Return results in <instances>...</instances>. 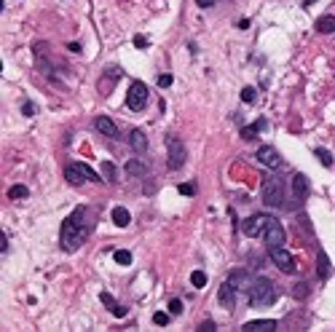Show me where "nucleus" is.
<instances>
[{
    "label": "nucleus",
    "instance_id": "f257e3e1",
    "mask_svg": "<svg viewBox=\"0 0 335 332\" xmlns=\"http://www.w3.org/2000/svg\"><path fill=\"white\" fill-rule=\"evenodd\" d=\"M94 217L96 212L89 207H75L70 214L65 217L62 222V231H59V244L65 252H75L81 249V244L89 238V233L94 231Z\"/></svg>",
    "mask_w": 335,
    "mask_h": 332
},
{
    "label": "nucleus",
    "instance_id": "f03ea898",
    "mask_svg": "<svg viewBox=\"0 0 335 332\" xmlns=\"http://www.w3.org/2000/svg\"><path fill=\"white\" fill-rule=\"evenodd\" d=\"M276 297H279V289H276V284L271 282V279L265 276H258L252 284V289H249V303H252L255 308H268L276 303Z\"/></svg>",
    "mask_w": 335,
    "mask_h": 332
},
{
    "label": "nucleus",
    "instance_id": "7ed1b4c3",
    "mask_svg": "<svg viewBox=\"0 0 335 332\" xmlns=\"http://www.w3.org/2000/svg\"><path fill=\"white\" fill-rule=\"evenodd\" d=\"M260 196H263V204H268V207H282L285 204V185H282L279 177H274V174L263 177Z\"/></svg>",
    "mask_w": 335,
    "mask_h": 332
},
{
    "label": "nucleus",
    "instance_id": "20e7f679",
    "mask_svg": "<svg viewBox=\"0 0 335 332\" xmlns=\"http://www.w3.org/2000/svg\"><path fill=\"white\" fill-rule=\"evenodd\" d=\"M167 153H169V158H167V166H169V169H172V171L183 169V166H185V158H188V150H185L183 140H177L174 134H169V137H167Z\"/></svg>",
    "mask_w": 335,
    "mask_h": 332
},
{
    "label": "nucleus",
    "instance_id": "39448f33",
    "mask_svg": "<svg viewBox=\"0 0 335 332\" xmlns=\"http://www.w3.org/2000/svg\"><path fill=\"white\" fill-rule=\"evenodd\" d=\"M263 244H265L268 249L285 247V228H282V222L276 220L274 214H268V220H265V228H263Z\"/></svg>",
    "mask_w": 335,
    "mask_h": 332
},
{
    "label": "nucleus",
    "instance_id": "423d86ee",
    "mask_svg": "<svg viewBox=\"0 0 335 332\" xmlns=\"http://www.w3.org/2000/svg\"><path fill=\"white\" fill-rule=\"evenodd\" d=\"M145 105H147V86L143 81H132L126 94V107L129 110H145Z\"/></svg>",
    "mask_w": 335,
    "mask_h": 332
},
{
    "label": "nucleus",
    "instance_id": "0eeeda50",
    "mask_svg": "<svg viewBox=\"0 0 335 332\" xmlns=\"http://www.w3.org/2000/svg\"><path fill=\"white\" fill-rule=\"evenodd\" d=\"M255 158H258L260 164L265 166V169H271V171H279V169H285V158L279 156V150H274L271 145H263V147H258V153H255Z\"/></svg>",
    "mask_w": 335,
    "mask_h": 332
},
{
    "label": "nucleus",
    "instance_id": "6e6552de",
    "mask_svg": "<svg viewBox=\"0 0 335 332\" xmlns=\"http://www.w3.org/2000/svg\"><path fill=\"white\" fill-rule=\"evenodd\" d=\"M268 255H271L274 265L279 268L282 273H295V271H298V265H295V257L289 255V252H287L285 247H274V249H268Z\"/></svg>",
    "mask_w": 335,
    "mask_h": 332
},
{
    "label": "nucleus",
    "instance_id": "1a4fd4ad",
    "mask_svg": "<svg viewBox=\"0 0 335 332\" xmlns=\"http://www.w3.org/2000/svg\"><path fill=\"white\" fill-rule=\"evenodd\" d=\"M265 220H268V214H252V217H247V220H244V225H241L244 236H249V238L260 236V233H263V228H265Z\"/></svg>",
    "mask_w": 335,
    "mask_h": 332
},
{
    "label": "nucleus",
    "instance_id": "9d476101",
    "mask_svg": "<svg viewBox=\"0 0 335 332\" xmlns=\"http://www.w3.org/2000/svg\"><path fill=\"white\" fill-rule=\"evenodd\" d=\"M236 292H239V289H236L231 282H223V284H220V292H217V303L223 308H228V311H234V308H236Z\"/></svg>",
    "mask_w": 335,
    "mask_h": 332
},
{
    "label": "nucleus",
    "instance_id": "9b49d317",
    "mask_svg": "<svg viewBox=\"0 0 335 332\" xmlns=\"http://www.w3.org/2000/svg\"><path fill=\"white\" fill-rule=\"evenodd\" d=\"M228 282L234 284V287L239 289V292H247V295H249V289H252L255 279L249 276L247 271H234V273H231V276H228Z\"/></svg>",
    "mask_w": 335,
    "mask_h": 332
},
{
    "label": "nucleus",
    "instance_id": "f8f14e48",
    "mask_svg": "<svg viewBox=\"0 0 335 332\" xmlns=\"http://www.w3.org/2000/svg\"><path fill=\"white\" fill-rule=\"evenodd\" d=\"M276 327H279V322H276V319H258V322L241 324L244 332H274Z\"/></svg>",
    "mask_w": 335,
    "mask_h": 332
},
{
    "label": "nucleus",
    "instance_id": "ddd939ff",
    "mask_svg": "<svg viewBox=\"0 0 335 332\" xmlns=\"http://www.w3.org/2000/svg\"><path fill=\"white\" fill-rule=\"evenodd\" d=\"M94 129L102 131L105 137H113V140H118V126L113 123L107 116H96V118H94Z\"/></svg>",
    "mask_w": 335,
    "mask_h": 332
},
{
    "label": "nucleus",
    "instance_id": "4468645a",
    "mask_svg": "<svg viewBox=\"0 0 335 332\" xmlns=\"http://www.w3.org/2000/svg\"><path fill=\"white\" fill-rule=\"evenodd\" d=\"M268 129V121H265V118H258V121L255 123H249V126H241V140H258V134L260 131H265Z\"/></svg>",
    "mask_w": 335,
    "mask_h": 332
},
{
    "label": "nucleus",
    "instance_id": "2eb2a0df",
    "mask_svg": "<svg viewBox=\"0 0 335 332\" xmlns=\"http://www.w3.org/2000/svg\"><path fill=\"white\" fill-rule=\"evenodd\" d=\"M129 145H132L134 153H145L147 150V137L143 129H132L129 131Z\"/></svg>",
    "mask_w": 335,
    "mask_h": 332
},
{
    "label": "nucleus",
    "instance_id": "dca6fc26",
    "mask_svg": "<svg viewBox=\"0 0 335 332\" xmlns=\"http://www.w3.org/2000/svg\"><path fill=\"white\" fill-rule=\"evenodd\" d=\"M99 300L105 303V306L113 311V316H118V319H123V316L129 313V311H126V306H121V303H118L116 297L110 295V292H102V295H99Z\"/></svg>",
    "mask_w": 335,
    "mask_h": 332
},
{
    "label": "nucleus",
    "instance_id": "f3484780",
    "mask_svg": "<svg viewBox=\"0 0 335 332\" xmlns=\"http://www.w3.org/2000/svg\"><path fill=\"white\" fill-rule=\"evenodd\" d=\"M292 193H295V198L309 196V177H306L303 171H298V174L292 177Z\"/></svg>",
    "mask_w": 335,
    "mask_h": 332
},
{
    "label": "nucleus",
    "instance_id": "a211bd4d",
    "mask_svg": "<svg viewBox=\"0 0 335 332\" xmlns=\"http://www.w3.org/2000/svg\"><path fill=\"white\" fill-rule=\"evenodd\" d=\"M65 177H67V182H70V185H75V188L86 182V174H83V169L78 166V161L67 166V169H65Z\"/></svg>",
    "mask_w": 335,
    "mask_h": 332
},
{
    "label": "nucleus",
    "instance_id": "6ab92c4d",
    "mask_svg": "<svg viewBox=\"0 0 335 332\" xmlns=\"http://www.w3.org/2000/svg\"><path fill=\"white\" fill-rule=\"evenodd\" d=\"M316 32H322V35H330V32H335V16L333 14H322L319 19L314 22Z\"/></svg>",
    "mask_w": 335,
    "mask_h": 332
},
{
    "label": "nucleus",
    "instance_id": "aec40b11",
    "mask_svg": "<svg viewBox=\"0 0 335 332\" xmlns=\"http://www.w3.org/2000/svg\"><path fill=\"white\" fill-rule=\"evenodd\" d=\"M316 276L325 282L327 276H330V257L325 255V249H319L316 252Z\"/></svg>",
    "mask_w": 335,
    "mask_h": 332
},
{
    "label": "nucleus",
    "instance_id": "412c9836",
    "mask_svg": "<svg viewBox=\"0 0 335 332\" xmlns=\"http://www.w3.org/2000/svg\"><path fill=\"white\" fill-rule=\"evenodd\" d=\"M126 174L129 177H145L147 174V164L140 161V158H129V161H126Z\"/></svg>",
    "mask_w": 335,
    "mask_h": 332
},
{
    "label": "nucleus",
    "instance_id": "4be33fe9",
    "mask_svg": "<svg viewBox=\"0 0 335 332\" xmlns=\"http://www.w3.org/2000/svg\"><path fill=\"white\" fill-rule=\"evenodd\" d=\"M110 217H113V222H116L118 228H126L129 222H132V214H129V209H123V207H113Z\"/></svg>",
    "mask_w": 335,
    "mask_h": 332
},
{
    "label": "nucleus",
    "instance_id": "5701e85b",
    "mask_svg": "<svg viewBox=\"0 0 335 332\" xmlns=\"http://www.w3.org/2000/svg\"><path fill=\"white\" fill-rule=\"evenodd\" d=\"M102 174H105L107 182H116V177H118L116 164H113V161H102Z\"/></svg>",
    "mask_w": 335,
    "mask_h": 332
},
{
    "label": "nucleus",
    "instance_id": "b1692460",
    "mask_svg": "<svg viewBox=\"0 0 335 332\" xmlns=\"http://www.w3.org/2000/svg\"><path fill=\"white\" fill-rule=\"evenodd\" d=\"M113 260H116L118 265H132V252L129 249H116L113 252Z\"/></svg>",
    "mask_w": 335,
    "mask_h": 332
},
{
    "label": "nucleus",
    "instance_id": "393cba45",
    "mask_svg": "<svg viewBox=\"0 0 335 332\" xmlns=\"http://www.w3.org/2000/svg\"><path fill=\"white\" fill-rule=\"evenodd\" d=\"M27 196H30L27 185H14V188L8 190V198H11V201H19V198H27Z\"/></svg>",
    "mask_w": 335,
    "mask_h": 332
},
{
    "label": "nucleus",
    "instance_id": "a878e982",
    "mask_svg": "<svg viewBox=\"0 0 335 332\" xmlns=\"http://www.w3.org/2000/svg\"><path fill=\"white\" fill-rule=\"evenodd\" d=\"M191 284H193L196 289L207 287V273H204V271H193V273H191Z\"/></svg>",
    "mask_w": 335,
    "mask_h": 332
},
{
    "label": "nucleus",
    "instance_id": "bb28decb",
    "mask_svg": "<svg viewBox=\"0 0 335 332\" xmlns=\"http://www.w3.org/2000/svg\"><path fill=\"white\" fill-rule=\"evenodd\" d=\"M292 297H295V300H306V297H309V284H303V282L295 284V287H292Z\"/></svg>",
    "mask_w": 335,
    "mask_h": 332
},
{
    "label": "nucleus",
    "instance_id": "cd10ccee",
    "mask_svg": "<svg viewBox=\"0 0 335 332\" xmlns=\"http://www.w3.org/2000/svg\"><path fill=\"white\" fill-rule=\"evenodd\" d=\"M78 166H81V169H83V174H86V180H92V182H107V180H102V177L96 174V171L92 169V166H86V164H81V161H78Z\"/></svg>",
    "mask_w": 335,
    "mask_h": 332
},
{
    "label": "nucleus",
    "instance_id": "c85d7f7f",
    "mask_svg": "<svg viewBox=\"0 0 335 332\" xmlns=\"http://www.w3.org/2000/svg\"><path fill=\"white\" fill-rule=\"evenodd\" d=\"M316 158L322 161V166H333V156H330V150H325V147H316Z\"/></svg>",
    "mask_w": 335,
    "mask_h": 332
},
{
    "label": "nucleus",
    "instance_id": "c756f323",
    "mask_svg": "<svg viewBox=\"0 0 335 332\" xmlns=\"http://www.w3.org/2000/svg\"><path fill=\"white\" fill-rule=\"evenodd\" d=\"M169 316H172V313L156 311V313H153V324H158V327H167V324H169Z\"/></svg>",
    "mask_w": 335,
    "mask_h": 332
},
{
    "label": "nucleus",
    "instance_id": "7c9ffc66",
    "mask_svg": "<svg viewBox=\"0 0 335 332\" xmlns=\"http://www.w3.org/2000/svg\"><path fill=\"white\" fill-rule=\"evenodd\" d=\"M255 94H258V91H255L252 86H244V89H241V102L252 105V102H255Z\"/></svg>",
    "mask_w": 335,
    "mask_h": 332
},
{
    "label": "nucleus",
    "instance_id": "2f4dec72",
    "mask_svg": "<svg viewBox=\"0 0 335 332\" xmlns=\"http://www.w3.org/2000/svg\"><path fill=\"white\" fill-rule=\"evenodd\" d=\"M183 311H185V308H183V300H177V297H174V300H169V313H172V316H180Z\"/></svg>",
    "mask_w": 335,
    "mask_h": 332
},
{
    "label": "nucleus",
    "instance_id": "473e14b6",
    "mask_svg": "<svg viewBox=\"0 0 335 332\" xmlns=\"http://www.w3.org/2000/svg\"><path fill=\"white\" fill-rule=\"evenodd\" d=\"M177 190L183 193V196H196V185H193V182H183Z\"/></svg>",
    "mask_w": 335,
    "mask_h": 332
},
{
    "label": "nucleus",
    "instance_id": "72a5a7b5",
    "mask_svg": "<svg viewBox=\"0 0 335 332\" xmlns=\"http://www.w3.org/2000/svg\"><path fill=\"white\" fill-rule=\"evenodd\" d=\"M174 83V75H169V72H167V75H158V86H161V89H167V86H172Z\"/></svg>",
    "mask_w": 335,
    "mask_h": 332
},
{
    "label": "nucleus",
    "instance_id": "f704fd0d",
    "mask_svg": "<svg viewBox=\"0 0 335 332\" xmlns=\"http://www.w3.org/2000/svg\"><path fill=\"white\" fill-rule=\"evenodd\" d=\"M22 113H24L27 118H32L35 116V105H32V102H24V105H22Z\"/></svg>",
    "mask_w": 335,
    "mask_h": 332
},
{
    "label": "nucleus",
    "instance_id": "c9c22d12",
    "mask_svg": "<svg viewBox=\"0 0 335 332\" xmlns=\"http://www.w3.org/2000/svg\"><path fill=\"white\" fill-rule=\"evenodd\" d=\"M0 252H3V255L8 252V236H5V231L0 233Z\"/></svg>",
    "mask_w": 335,
    "mask_h": 332
},
{
    "label": "nucleus",
    "instance_id": "e433bc0d",
    "mask_svg": "<svg viewBox=\"0 0 335 332\" xmlns=\"http://www.w3.org/2000/svg\"><path fill=\"white\" fill-rule=\"evenodd\" d=\"M134 46H137V48H147V38L137 35V38H134Z\"/></svg>",
    "mask_w": 335,
    "mask_h": 332
},
{
    "label": "nucleus",
    "instance_id": "4c0bfd02",
    "mask_svg": "<svg viewBox=\"0 0 335 332\" xmlns=\"http://www.w3.org/2000/svg\"><path fill=\"white\" fill-rule=\"evenodd\" d=\"M196 5H198V8H212L215 0H196Z\"/></svg>",
    "mask_w": 335,
    "mask_h": 332
},
{
    "label": "nucleus",
    "instance_id": "58836bf2",
    "mask_svg": "<svg viewBox=\"0 0 335 332\" xmlns=\"http://www.w3.org/2000/svg\"><path fill=\"white\" fill-rule=\"evenodd\" d=\"M67 51L70 54H81V43H67Z\"/></svg>",
    "mask_w": 335,
    "mask_h": 332
},
{
    "label": "nucleus",
    "instance_id": "ea45409f",
    "mask_svg": "<svg viewBox=\"0 0 335 332\" xmlns=\"http://www.w3.org/2000/svg\"><path fill=\"white\" fill-rule=\"evenodd\" d=\"M198 330H201V332H212V330H215V322H209V319H207V322H204Z\"/></svg>",
    "mask_w": 335,
    "mask_h": 332
},
{
    "label": "nucleus",
    "instance_id": "a19ab883",
    "mask_svg": "<svg viewBox=\"0 0 335 332\" xmlns=\"http://www.w3.org/2000/svg\"><path fill=\"white\" fill-rule=\"evenodd\" d=\"M249 27V19H239V30H247Z\"/></svg>",
    "mask_w": 335,
    "mask_h": 332
}]
</instances>
